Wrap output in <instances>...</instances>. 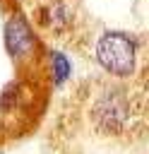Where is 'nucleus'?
Segmentation results:
<instances>
[{"instance_id":"nucleus-1","label":"nucleus","mask_w":149,"mask_h":154,"mask_svg":"<svg viewBox=\"0 0 149 154\" xmlns=\"http://www.w3.org/2000/svg\"><path fill=\"white\" fill-rule=\"evenodd\" d=\"M84 113L94 135L120 140L132 135L137 123H142V101L125 82L103 79L91 89Z\"/></svg>"},{"instance_id":"nucleus-2","label":"nucleus","mask_w":149,"mask_h":154,"mask_svg":"<svg viewBox=\"0 0 149 154\" xmlns=\"http://www.w3.org/2000/svg\"><path fill=\"white\" fill-rule=\"evenodd\" d=\"M144 41L127 29H101L91 41V60L113 82H132L142 70Z\"/></svg>"},{"instance_id":"nucleus-3","label":"nucleus","mask_w":149,"mask_h":154,"mask_svg":"<svg viewBox=\"0 0 149 154\" xmlns=\"http://www.w3.org/2000/svg\"><path fill=\"white\" fill-rule=\"evenodd\" d=\"M2 48H5L7 58L12 60V65L22 72L38 65V58H41V51H43L41 31L34 26L31 17L26 12H22L19 7H10L5 12Z\"/></svg>"},{"instance_id":"nucleus-4","label":"nucleus","mask_w":149,"mask_h":154,"mask_svg":"<svg viewBox=\"0 0 149 154\" xmlns=\"http://www.w3.org/2000/svg\"><path fill=\"white\" fill-rule=\"evenodd\" d=\"M34 26L55 38H65L77 29V5L72 0H43L34 12Z\"/></svg>"},{"instance_id":"nucleus-5","label":"nucleus","mask_w":149,"mask_h":154,"mask_svg":"<svg viewBox=\"0 0 149 154\" xmlns=\"http://www.w3.org/2000/svg\"><path fill=\"white\" fill-rule=\"evenodd\" d=\"M38 67L43 72L46 84L53 91H62L74 79V60L60 46H43L41 58H38Z\"/></svg>"},{"instance_id":"nucleus-6","label":"nucleus","mask_w":149,"mask_h":154,"mask_svg":"<svg viewBox=\"0 0 149 154\" xmlns=\"http://www.w3.org/2000/svg\"><path fill=\"white\" fill-rule=\"evenodd\" d=\"M26 106V87L22 79H12L0 91V116H14Z\"/></svg>"},{"instance_id":"nucleus-7","label":"nucleus","mask_w":149,"mask_h":154,"mask_svg":"<svg viewBox=\"0 0 149 154\" xmlns=\"http://www.w3.org/2000/svg\"><path fill=\"white\" fill-rule=\"evenodd\" d=\"M10 2L12 0H0V7H10Z\"/></svg>"},{"instance_id":"nucleus-8","label":"nucleus","mask_w":149,"mask_h":154,"mask_svg":"<svg viewBox=\"0 0 149 154\" xmlns=\"http://www.w3.org/2000/svg\"><path fill=\"white\" fill-rule=\"evenodd\" d=\"M0 154H5V149H0Z\"/></svg>"}]
</instances>
